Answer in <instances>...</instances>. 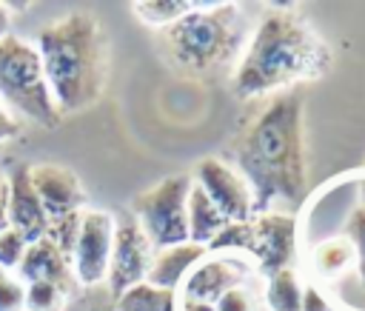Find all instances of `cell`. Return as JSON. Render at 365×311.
Returning <instances> with one entry per match:
<instances>
[{
  "instance_id": "cell-7",
  "label": "cell",
  "mask_w": 365,
  "mask_h": 311,
  "mask_svg": "<svg viewBox=\"0 0 365 311\" xmlns=\"http://www.w3.org/2000/svg\"><path fill=\"white\" fill-rule=\"evenodd\" d=\"M297 251H299V223L294 214L271 208L251 217V245L245 260L262 280L294 268Z\"/></svg>"
},
{
  "instance_id": "cell-5",
  "label": "cell",
  "mask_w": 365,
  "mask_h": 311,
  "mask_svg": "<svg viewBox=\"0 0 365 311\" xmlns=\"http://www.w3.org/2000/svg\"><path fill=\"white\" fill-rule=\"evenodd\" d=\"M0 103L46 128H57L63 120L43 77L37 49L14 34L0 40Z\"/></svg>"
},
{
  "instance_id": "cell-11",
  "label": "cell",
  "mask_w": 365,
  "mask_h": 311,
  "mask_svg": "<svg viewBox=\"0 0 365 311\" xmlns=\"http://www.w3.org/2000/svg\"><path fill=\"white\" fill-rule=\"evenodd\" d=\"M251 262L240 254H205L182 280V291L177 300L185 302H200V305H211L234 285L251 280Z\"/></svg>"
},
{
  "instance_id": "cell-29",
  "label": "cell",
  "mask_w": 365,
  "mask_h": 311,
  "mask_svg": "<svg viewBox=\"0 0 365 311\" xmlns=\"http://www.w3.org/2000/svg\"><path fill=\"white\" fill-rule=\"evenodd\" d=\"M6 197H9V183H6V174L0 171V231L9 225V217H6Z\"/></svg>"
},
{
  "instance_id": "cell-19",
  "label": "cell",
  "mask_w": 365,
  "mask_h": 311,
  "mask_svg": "<svg viewBox=\"0 0 365 311\" xmlns=\"http://www.w3.org/2000/svg\"><path fill=\"white\" fill-rule=\"evenodd\" d=\"M354 262V245L345 234L331 237L314 248V271L319 277H336Z\"/></svg>"
},
{
  "instance_id": "cell-9",
  "label": "cell",
  "mask_w": 365,
  "mask_h": 311,
  "mask_svg": "<svg viewBox=\"0 0 365 311\" xmlns=\"http://www.w3.org/2000/svg\"><path fill=\"white\" fill-rule=\"evenodd\" d=\"M111 240H114V217L108 211L86 208L71 251V271L77 285H100L106 280Z\"/></svg>"
},
{
  "instance_id": "cell-13",
  "label": "cell",
  "mask_w": 365,
  "mask_h": 311,
  "mask_svg": "<svg viewBox=\"0 0 365 311\" xmlns=\"http://www.w3.org/2000/svg\"><path fill=\"white\" fill-rule=\"evenodd\" d=\"M6 183H9V197H6L9 225L29 245L43 240L46 228H48V220H46V211H43L37 194H34V185H31V177H29V165H14L11 174H6Z\"/></svg>"
},
{
  "instance_id": "cell-25",
  "label": "cell",
  "mask_w": 365,
  "mask_h": 311,
  "mask_svg": "<svg viewBox=\"0 0 365 311\" xmlns=\"http://www.w3.org/2000/svg\"><path fill=\"white\" fill-rule=\"evenodd\" d=\"M26 248H29V243L11 228V225H6L3 231H0V268H17L20 265V260H23V254H26Z\"/></svg>"
},
{
  "instance_id": "cell-30",
  "label": "cell",
  "mask_w": 365,
  "mask_h": 311,
  "mask_svg": "<svg viewBox=\"0 0 365 311\" xmlns=\"http://www.w3.org/2000/svg\"><path fill=\"white\" fill-rule=\"evenodd\" d=\"M9 29H11V17H9V6L0 3V40L9 37Z\"/></svg>"
},
{
  "instance_id": "cell-15",
  "label": "cell",
  "mask_w": 365,
  "mask_h": 311,
  "mask_svg": "<svg viewBox=\"0 0 365 311\" xmlns=\"http://www.w3.org/2000/svg\"><path fill=\"white\" fill-rule=\"evenodd\" d=\"M205 245H197V243H180V245H168V248H160L154 251L151 262H148V271H145V282L148 285H157V288H168V291H177L182 285V280L188 277V271L205 257Z\"/></svg>"
},
{
  "instance_id": "cell-10",
  "label": "cell",
  "mask_w": 365,
  "mask_h": 311,
  "mask_svg": "<svg viewBox=\"0 0 365 311\" xmlns=\"http://www.w3.org/2000/svg\"><path fill=\"white\" fill-rule=\"evenodd\" d=\"M194 185L202 188V194L217 205V211L225 217V223H242L254 217V200L245 185V180L220 157H202L194 165Z\"/></svg>"
},
{
  "instance_id": "cell-3",
  "label": "cell",
  "mask_w": 365,
  "mask_h": 311,
  "mask_svg": "<svg viewBox=\"0 0 365 311\" xmlns=\"http://www.w3.org/2000/svg\"><path fill=\"white\" fill-rule=\"evenodd\" d=\"M37 54L60 114H80L94 106L106 86L108 46L91 11H71L37 34Z\"/></svg>"
},
{
  "instance_id": "cell-22",
  "label": "cell",
  "mask_w": 365,
  "mask_h": 311,
  "mask_svg": "<svg viewBox=\"0 0 365 311\" xmlns=\"http://www.w3.org/2000/svg\"><path fill=\"white\" fill-rule=\"evenodd\" d=\"M68 294L51 282H29L23 297V311H63Z\"/></svg>"
},
{
  "instance_id": "cell-21",
  "label": "cell",
  "mask_w": 365,
  "mask_h": 311,
  "mask_svg": "<svg viewBox=\"0 0 365 311\" xmlns=\"http://www.w3.org/2000/svg\"><path fill=\"white\" fill-rule=\"evenodd\" d=\"M248 245H251V220H242V223H225L217 231V237L205 245V251L208 254H240V257H245Z\"/></svg>"
},
{
  "instance_id": "cell-31",
  "label": "cell",
  "mask_w": 365,
  "mask_h": 311,
  "mask_svg": "<svg viewBox=\"0 0 365 311\" xmlns=\"http://www.w3.org/2000/svg\"><path fill=\"white\" fill-rule=\"evenodd\" d=\"M356 205L365 211V174H359L356 180Z\"/></svg>"
},
{
  "instance_id": "cell-12",
  "label": "cell",
  "mask_w": 365,
  "mask_h": 311,
  "mask_svg": "<svg viewBox=\"0 0 365 311\" xmlns=\"http://www.w3.org/2000/svg\"><path fill=\"white\" fill-rule=\"evenodd\" d=\"M29 177L48 223L86 211V191L71 168L57 163H37L29 165Z\"/></svg>"
},
{
  "instance_id": "cell-24",
  "label": "cell",
  "mask_w": 365,
  "mask_h": 311,
  "mask_svg": "<svg viewBox=\"0 0 365 311\" xmlns=\"http://www.w3.org/2000/svg\"><path fill=\"white\" fill-rule=\"evenodd\" d=\"M214 311H259V297L254 294L251 288V280L228 288L217 302H214Z\"/></svg>"
},
{
  "instance_id": "cell-33",
  "label": "cell",
  "mask_w": 365,
  "mask_h": 311,
  "mask_svg": "<svg viewBox=\"0 0 365 311\" xmlns=\"http://www.w3.org/2000/svg\"><path fill=\"white\" fill-rule=\"evenodd\" d=\"M100 311H111V308H100Z\"/></svg>"
},
{
  "instance_id": "cell-32",
  "label": "cell",
  "mask_w": 365,
  "mask_h": 311,
  "mask_svg": "<svg viewBox=\"0 0 365 311\" xmlns=\"http://www.w3.org/2000/svg\"><path fill=\"white\" fill-rule=\"evenodd\" d=\"M6 277H9V271H6V268H0V282H3Z\"/></svg>"
},
{
  "instance_id": "cell-27",
  "label": "cell",
  "mask_w": 365,
  "mask_h": 311,
  "mask_svg": "<svg viewBox=\"0 0 365 311\" xmlns=\"http://www.w3.org/2000/svg\"><path fill=\"white\" fill-rule=\"evenodd\" d=\"M299 311H334V305L328 302V297L314 285H302V300H299Z\"/></svg>"
},
{
  "instance_id": "cell-6",
  "label": "cell",
  "mask_w": 365,
  "mask_h": 311,
  "mask_svg": "<svg viewBox=\"0 0 365 311\" xmlns=\"http://www.w3.org/2000/svg\"><path fill=\"white\" fill-rule=\"evenodd\" d=\"M188 191H191V174H168L131 200L134 220L148 237L154 251L188 243V225H185Z\"/></svg>"
},
{
  "instance_id": "cell-20",
  "label": "cell",
  "mask_w": 365,
  "mask_h": 311,
  "mask_svg": "<svg viewBox=\"0 0 365 311\" xmlns=\"http://www.w3.org/2000/svg\"><path fill=\"white\" fill-rule=\"evenodd\" d=\"M194 9L191 0H148V3H131V11L140 17V23L151 26V29H165L171 23H177L182 14H188Z\"/></svg>"
},
{
  "instance_id": "cell-26",
  "label": "cell",
  "mask_w": 365,
  "mask_h": 311,
  "mask_svg": "<svg viewBox=\"0 0 365 311\" xmlns=\"http://www.w3.org/2000/svg\"><path fill=\"white\" fill-rule=\"evenodd\" d=\"M23 297H26V285L9 274L0 282V311H23Z\"/></svg>"
},
{
  "instance_id": "cell-8",
  "label": "cell",
  "mask_w": 365,
  "mask_h": 311,
  "mask_svg": "<svg viewBox=\"0 0 365 311\" xmlns=\"http://www.w3.org/2000/svg\"><path fill=\"white\" fill-rule=\"evenodd\" d=\"M151 257H154V248L143 234V228L137 225V220L134 217L114 220V240H111V257H108V274H106V282L114 300L123 291L134 288L137 282H145Z\"/></svg>"
},
{
  "instance_id": "cell-17",
  "label": "cell",
  "mask_w": 365,
  "mask_h": 311,
  "mask_svg": "<svg viewBox=\"0 0 365 311\" xmlns=\"http://www.w3.org/2000/svg\"><path fill=\"white\" fill-rule=\"evenodd\" d=\"M111 311H180V302H177V291L137 282L134 288L123 291L114 300Z\"/></svg>"
},
{
  "instance_id": "cell-23",
  "label": "cell",
  "mask_w": 365,
  "mask_h": 311,
  "mask_svg": "<svg viewBox=\"0 0 365 311\" xmlns=\"http://www.w3.org/2000/svg\"><path fill=\"white\" fill-rule=\"evenodd\" d=\"M351 245H354V265H356V277L359 285L365 288V211L359 205H354V211L345 217V231H342Z\"/></svg>"
},
{
  "instance_id": "cell-4",
  "label": "cell",
  "mask_w": 365,
  "mask_h": 311,
  "mask_svg": "<svg viewBox=\"0 0 365 311\" xmlns=\"http://www.w3.org/2000/svg\"><path fill=\"white\" fill-rule=\"evenodd\" d=\"M245 40L248 31L237 3H194L188 14L160 31L157 49L177 74L214 80L237 66Z\"/></svg>"
},
{
  "instance_id": "cell-1",
  "label": "cell",
  "mask_w": 365,
  "mask_h": 311,
  "mask_svg": "<svg viewBox=\"0 0 365 311\" xmlns=\"http://www.w3.org/2000/svg\"><path fill=\"white\" fill-rule=\"evenodd\" d=\"M228 165L245 180L254 214L279 203H299L308 183L305 100L297 88L271 94L228 146Z\"/></svg>"
},
{
  "instance_id": "cell-14",
  "label": "cell",
  "mask_w": 365,
  "mask_h": 311,
  "mask_svg": "<svg viewBox=\"0 0 365 311\" xmlns=\"http://www.w3.org/2000/svg\"><path fill=\"white\" fill-rule=\"evenodd\" d=\"M17 280L23 285L29 282H51L57 285L60 291H66L68 297L80 288L77 280H74V271H71V260L51 243V240H37L26 248L20 265H17Z\"/></svg>"
},
{
  "instance_id": "cell-18",
  "label": "cell",
  "mask_w": 365,
  "mask_h": 311,
  "mask_svg": "<svg viewBox=\"0 0 365 311\" xmlns=\"http://www.w3.org/2000/svg\"><path fill=\"white\" fill-rule=\"evenodd\" d=\"M262 300H265L268 311H299L302 282H299L297 268H288V271L268 277L265 288H262Z\"/></svg>"
},
{
  "instance_id": "cell-16",
  "label": "cell",
  "mask_w": 365,
  "mask_h": 311,
  "mask_svg": "<svg viewBox=\"0 0 365 311\" xmlns=\"http://www.w3.org/2000/svg\"><path fill=\"white\" fill-rule=\"evenodd\" d=\"M185 225H188V243H197V245H208L217 237V231L225 225V217L194 183L185 200Z\"/></svg>"
},
{
  "instance_id": "cell-2",
  "label": "cell",
  "mask_w": 365,
  "mask_h": 311,
  "mask_svg": "<svg viewBox=\"0 0 365 311\" xmlns=\"http://www.w3.org/2000/svg\"><path fill=\"white\" fill-rule=\"evenodd\" d=\"M331 63L334 54L328 43L294 6H268L231 68V91L240 100L291 91L297 83L325 77Z\"/></svg>"
},
{
  "instance_id": "cell-28",
  "label": "cell",
  "mask_w": 365,
  "mask_h": 311,
  "mask_svg": "<svg viewBox=\"0 0 365 311\" xmlns=\"http://www.w3.org/2000/svg\"><path fill=\"white\" fill-rule=\"evenodd\" d=\"M20 134V123L6 111V106L0 103V148L9 143V140H14Z\"/></svg>"
}]
</instances>
